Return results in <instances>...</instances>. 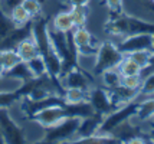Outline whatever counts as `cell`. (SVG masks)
<instances>
[{
  "label": "cell",
  "instance_id": "obj_1",
  "mask_svg": "<svg viewBox=\"0 0 154 144\" xmlns=\"http://www.w3.org/2000/svg\"><path fill=\"white\" fill-rule=\"evenodd\" d=\"M122 58H124V54L120 51L117 42L111 41V39L102 41L100 48H98V52H97V63H95L94 69V76L97 78L105 69L117 68Z\"/></svg>",
  "mask_w": 154,
  "mask_h": 144
},
{
  "label": "cell",
  "instance_id": "obj_2",
  "mask_svg": "<svg viewBox=\"0 0 154 144\" xmlns=\"http://www.w3.org/2000/svg\"><path fill=\"white\" fill-rule=\"evenodd\" d=\"M81 117H68L59 124L46 128L43 141L46 143H74L81 124Z\"/></svg>",
  "mask_w": 154,
  "mask_h": 144
},
{
  "label": "cell",
  "instance_id": "obj_3",
  "mask_svg": "<svg viewBox=\"0 0 154 144\" xmlns=\"http://www.w3.org/2000/svg\"><path fill=\"white\" fill-rule=\"evenodd\" d=\"M71 43L75 49V54H88V55H97L98 48L101 45V39L97 38L87 26L74 28L71 32Z\"/></svg>",
  "mask_w": 154,
  "mask_h": 144
},
{
  "label": "cell",
  "instance_id": "obj_4",
  "mask_svg": "<svg viewBox=\"0 0 154 144\" xmlns=\"http://www.w3.org/2000/svg\"><path fill=\"white\" fill-rule=\"evenodd\" d=\"M59 81L63 88H81L85 91H89L94 85H97V78L92 74L81 69L78 65H74L63 71Z\"/></svg>",
  "mask_w": 154,
  "mask_h": 144
},
{
  "label": "cell",
  "instance_id": "obj_5",
  "mask_svg": "<svg viewBox=\"0 0 154 144\" xmlns=\"http://www.w3.org/2000/svg\"><path fill=\"white\" fill-rule=\"evenodd\" d=\"M154 33H133L122 38L121 41L117 42L120 51L124 55H128L135 51H154Z\"/></svg>",
  "mask_w": 154,
  "mask_h": 144
},
{
  "label": "cell",
  "instance_id": "obj_6",
  "mask_svg": "<svg viewBox=\"0 0 154 144\" xmlns=\"http://www.w3.org/2000/svg\"><path fill=\"white\" fill-rule=\"evenodd\" d=\"M0 130L5 137V143H25L22 127L13 118L7 107L0 108Z\"/></svg>",
  "mask_w": 154,
  "mask_h": 144
},
{
  "label": "cell",
  "instance_id": "obj_7",
  "mask_svg": "<svg viewBox=\"0 0 154 144\" xmlns=\"http://www.w3.org/2000/svg\"><path fill=\"white\" fill-rule=\"evenodd\" d=\"M97 114H101L102 117H107L109 112L114 111L109 92L101 85H94L89 89V100H88Z\"/></svg>",
  "mask_w": 154,
  "mask_h": 144
},
{
  "label": "cell",
  "instance_id": "obj_8",
  "mask_svg": "<svg viewBox=\"0 0 154 144\" xmlns=\"http://www.w3.org/2000/svg\"><path fill=\"white\" fill-rule=\"evenodd\" d=\"M14 49H16L20 61L23 62V63H26L27 61H30L32 58H35V56H38L40 54L39 46H38V43H36V41H35V38L32 35L25 38V39H22L14 46Z\"/></svg>",
  "mask_w": 154,
  "mask_h": 144
},
{
  "label": "cell",
  "instance_id": "obj_9",
  "mask_svg": "<svg viewBox=\"0 0 154 144\" xmlns=\"http://www.w3.org/2000/svg\"><path fill=\"white\" fill-rule=\"evenodd\" d=\"M49 26L55 30H59V32H63V33H71L74 30L75 25L74 20L71 17V13H69V9H63L52 17V20L49 23Z\"/></svg>",
  "mask_w": 154,
  "mask_h": 144
},
{
  "label": "cell",
  "instance_id": "obj_10",
  "mask_svg": "<svg viewBox=\"0 0 154 144\" xmlns=\"http://www.w3.org/2000/svg\"><path fill=\"white\" fill-rule=\"evenodd\" d=\"M137 2H138L135 3L137 7L128 12L127 14L154 23V0H137Z\"/></svg>",
  "mask_w": 154,
  "mask_h": 144
},
{
  "label": "cell",
  "instance_id": "obj_11",
  "mask_svg": "<svg viewBox=\"0 0 154 144\" xmlns=\"http://www.w3.org/2000/svg\"><path fill=\"white\" fill-rule=\"evenodd\" d=\"M121 78H122V75L117 68L105 69L97 76V85H101L105 89H112L121 85Z\"/></svg>",
  "mask_w": 154,
  "mask_h": 144
},
{
  "label": "cell",
  "instance_id": "obj_12",
  "mask_svg": "<svg viewBox=\"0 0 154 144\" xmlns=\"http://www.w3.org/2000/svg\"><path fill=\"white\" fill-rule=\"evenodd\" d=\"M62 100L65 104H82V103H88L89 100V91L81 88H63L62 92Z\"/></svg>",
  "mask_w": 154,
  "mask_h": 144
},
{
  "label": "cell",
  "instance_id": "obj_13",
  "mask_svg": "<svg viewBox=\"0 0 154 144\" xmlns=\"http://www.w3.org/2000/svg\"><path fill=\"white\" fill-rule=\"evenodd\" d=\"M143 82L138 89V100L146 97H154V68H146L141 72Z\"/></svg>",
  "mask_w": 154,
  "mask_h": 144
},
{
  "label": "cell",
  "instance_id": "obj_14",
  "mask_svg": "<svg viewBox=\"0 0 154 144\" xmlns=\"http://www.w3.org/2000/svg\"><path fill=\"white\" fill-rule=\"evenodd\" d=\"M26 66L30 72V75L33 78H40V76H46L48 74V68H46V62L42 54H39L38 56L32 58L30 61L26 62Z\"/></svg>",
  "mask_w": 154,
  "mask_h": 144
},
{
  "label": "cell",
  "instance_id": "obj_15",
  "mask_svg": "<svg viewBox=\"0 0 154 144\" xmlns=\"http://www.w3.org/2000/svg\"><path fill=\"white\" fill-rule=\"evenodd\" d=\"M117 69L120 71V74L122 76H127V75H140L143 72V68L137 62L131 58L130 55H124V58L121 59V62L118 63Z\"/></svg>",
  "mask_w": 154,
  "mask_h": 144
},
{
  "label": "cell",
  "instance_id": "obj_16",
  "mask_svg": "<svg viewBox=\"0 0 154 144\" xmlns=\"http://www.w3.org/2000/svg\"><path fill=\"white\" fill-rule=\"evenodd\" d=\"M0 56H2V63H3V68H5V74L12 71L16 65H19L22 62L14 48L0 49Z\"/></svg>",
  "mask_w": 154,
  "mask_h": 144
},
{
  "label": "cell",
  "instance_id": "obj_17",
  "mask_svg": "<svg viewBox=\"0 0 154 144\" xmlns=\"http://www.w3.org/2000/svg\"><path fill=\"white\" fill-rule=\"evenodd\" d=\"M7 16H9V19L12 20V23H13L16 28L26 26L27 23H30V22H32L30 16L27 14V12L25 10V7L22 6V5H17L16 7H13Z\"/></svg>",
  "mask_w": 154,
  "mask_h": 144
},
{
  "label": "cell",
  "instance_id": "obj_18",
  "mask_svg": "<svg viewBox=\"0 0 154 144\" xmlns=\"http://www.w3.org/2000/svg\"><path fill=\"white\" fill-rule=\"evenodd\" d=\"M22 6L25 7L30 19H38L43 16V2L42 0H22Z\"/></svg>",
  "mask_w": 154,
  "mask_h": 144
},
{
  "label": "cell",
  "instance_id": "obj_19",
  "mask_svg": "<svg viewBox=\"0 0 154 144\" xmlns=\"http://www.w3.org/2000/svg\"><path fill=\"white\" fill-rule=\"evenodd\" d=\"M87 9L88 7H78V6L69 7V13H71V17H72V20H74L75 28L87 26L88 19H89Z\"/></svg>",
  "mask_w": 154,
  "mask_h": 144
},
{
  "label": "cell",
  "instance_id": "obj_20",
  "mask_svg": "<svg viewBox=\"0 0 154 144\" xmlns=\"http://www.w3.org/2000/svg\"><path fill=\"white\" fill-rule=\"evenodd\" d=\"M153 52L154 51H135V52H131V54H128V55L131 56L141 68L146 69L150 66V61H151Z\"/></svg>",
  "mask_w": 154,
  "mask_h": 144
},
{
  "label": "cell",
  "instance_id": "obj_21",
  "mask_svg": "<svg viewBox=\"0 0 154 144\" xmlns=\"http://www.w3.org/2000/svg\"><path fill=\"white\" fill-rule=\"evenodd\" d=\"M141 82H143V75H127L121 78V85L125 87L128 89H134V91H138L141 87Z\"/></svg>",
  "mask_w": 154,
  "mask_h": 144
},
{
  "label": "cell",
  "instance_id": "obj_22",
  "mask_svg": "<svg viewBox=\"0 0 154 144\" xmlns=\"http://www.w3.org/2000/svg\"><path fill=\"white\" fill-rule=\"evenodd\" d=\"M22 97L19 95V92H0V108L2 107H12L14 103H17Z\"/></svg>",
  "mask_w": 154,
  "mask_h": 144
},
{
  "label": "cell",
  "instance_id": "obj_23",
  "mask_svg": "<svg viewBox=\"0 0 154 144\" xmlns=\"http://www.w3.org/2000/svg\"><path fill=\"white\" fill-rule=\"evenodd\" d=\"M104 5L111 14H120L124 12V0H104Z\"/></svg>",
  "mask_w": 154,
  "mask_h": 144
},
{
  "label": "cell",
  "instance_id": "obj_24",
  "mask_svg": "<svg viewBox=\"0 0 154 144\" xmlns=\"http://www.w3.org/2000/svg\"><path fill=\"white\" fill-rule=\"evenodd\" d=\"M17 5H22V0H0V12L3 14H9Z\"/></svg>",
  "mask_w": 154,
  "mask_h": 144
},
{
  "label": "cell",
  "instance_id": "obj_25",
  "mask_svg": "<svg viewBox=\"0 0 154 144\" xmlns=\"http://www.w3.org/2000/svg\"><path fill=\"white\" fill-rule=\"evenodd\" d=\"M5 75V68H3V63H2V56H0V76Z\"/></svg>",
  "mask_w": 154,
  "mask_h": 144
},
{
  "label": "cell",
  "instance_id": "obj_26",
  "mask_svg": "<svg viewBox=\"0 0 154 144\" xmlns=\"http://www.w3.org/2000/svg\"><path fill=\"white\" fill-rule=\"evenodd\" d=\"M150 68H154V52L151 55V61H150Z\"/></svg>",
  "mask_w": 154,
  "mask_h": 144
},
{
  "label": "cell",
  "instance_id": "obj_27",
  "mask_svg": "<svg viewBox=\"0 0 154 144\" xmlns=\"http://www.w3.org/2000/svg\"><path fill=\"white\" fill-rule=\"evenodd\" d=\"M5 143V137H3V134H2V130H0V144Z\"/></svg>",
  "mask_w": 154,
  "mask_h": 144
},
{
  "label": "cell",
  "instance_id": "obj_28",
  "mask_svg": "<svg viewBox=\"0 0 154 144\" xmlns=\"http://www.w3.org/2000/svg\"><path fill=\"white\" fill-rule=\"evenodd\" d=\"M153 36H154V35H153Z\"/></svg>",
  "mask_w": 154,
  "mask_h": 144
}]
</instances>
